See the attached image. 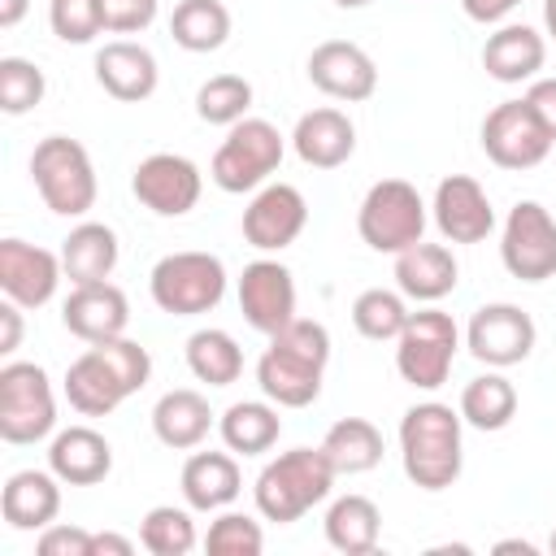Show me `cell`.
I'll return each mask as SVG.
<instances>
[{
  "label": "cell",
  "instance_id": "obj_1",
  "mask_svg": "<svg viewBox=\"0 0 556 556\" xmlns=\"http://www.w3.org/2000/svg\"><path fill=\"white\" fill-rule=\"evenodd\" d=\"M330 361V334L321 321L291 317L269 334L265 356L256 361V382L278 408H308L321 395V374Z\"/></svg>",
  "mask_w": 556,
  "mask_h": 556
},
{
  "label": "cell",
  "instance_id": "obj_8",
  "mask_svg": "<svg viewBox=\"0 0 556 556\" xmlns=\"http://www.w3.org/2000/svg\"><path fill=\"white\" fill-rule=\"evenodd\" d=\"M356 230L374 252L400 256L404 248L421 243V235H426V200L417 195L413 182L382 178L365 191L361 213H356Z\"/></svg>",
  "mask_w": 556,
  "mask_h": 556
},
{
  "label": "cell",
  "instance_id": "obj_28",
  "mask_svg": "<svg viewBox=\"0 0 556 556\" xmlns=\"http://www.w3.org/2000/svg\"><path fill=\"white\" fill-rule=\"evenodd\" d=\"M152 430L165 447H200L213 430V413H208V400L191 387H178V391H165L152 408Z\"/></svg>",
  "mask_w": 556,
  "mask_h": 556
},
{
  "label": "cell",
  "instance_id": "obj_6",
  "mask_svg": "<svg viewBox=\"0 0 556 556\" xmlns=\"http://www.w3.org/2000/svg\"><path fill=\"white\" fill-rule=\"evenodd\" d=\"M152 304L169 317H195L222 304L226 295V265L213 252H169L148 274Z\"/></svg>",
  "mask_w": 556,
  "mask_h": 556
},
{
  "label": "cell",
  "instance_id": "obj_35",
  "mask_svg": "<svg viewBox=\"0 0 556 556\" xmlns=\"http://www.w3.org/2000/svg\"><path fill=\"white\" fill-rule=\"evenodd\" d=\"M187 369L208 387H230L243 374V348L226 330H195L187 339Z\"/></svg>",
  "mask_w": 556,
  "mask_h": 556
},
{
  "label": "cell",
  "instance_id": "obj_9",
  "mask_svg": "<svg viewBox=\"0 0 556 556\" xmlns=\"http://www.w3.org/2000/svg\"><path fill=\"white\" fill-rule=\"evenodd\" d=\"M282 135L274 122L265 117H243L230 126V135L222 139V148L213 152V182L230 195H243V191H256L278 165H282Z\"/></svg>",
  "mask_w": 556,
  "mask_h": 556
},
{
  "label": "cell",
  "instance_id": "obj_42",
  "mask_svg": "<svg viewBox=\"0 0 556 556\" xmlns=\"http://www.w3.org/2000/svg\"><path fill=\"white\" fill-rule=\"evenodd\" d=\"M104 4V30L135 35L156 22V0H100Z\"/></svg>",
  "mask_w": 556,
  "mask_h": 556
},
{
  "label": "cell",
  "instance_id": "obj_13",
  "mask_svg": "<svg viewBox=\"0 0 556 556\" xmlns=\"http://www.w3.org/2000/svg\"><path fill=\"white\" fill-rule=\"evenodd\" d=\"M130 191L156 217H182V213L195 208V200L204 191V178H200L195 161H187L178 152H152L135 165Z\"/></svg>",
  "mask_w": 556,
  "mask_h": 556
},
{
  "label": "cell",
  "instance_id": "obj_51",
  "mask_svg": "<svg viewBox=\"0 0 556 556\" xmlns=\"http://www.w3.org/2000/svg\"><path fill=\"white\" fill-rule=\"evenodd\" d=\"M334 4H339V9H365L369 0H334Z\"/></svg>",
  "mask_w": 556,
  "mask_h": 556
},
{
  "label": "cell",
  "instance_id": "obj_40",
  "mask_svg": "<svg viewBox=\"0 0 556 556\" xmlns=\"http://www.w3.org/2000/svg\"><path fill=\"white\" fill-rule=\"evenodd\" d=\"M48 26L65 43H91L104 30L100 0H48Z\"/></svg>",
  "mask_w": 556,
  "mask_h": 556
},
{
  "label": "cell",
  "instance_id": "obj_49",
  "mask_svg": "<svg viewBox=\"0 0 556 556\" xmlns=\"http://www.w3.org/2000/svg\"><path fill=\"white\" fill-rule=\"evenodd\" d=\"M495 552L504 556V552H521V556H534V543H526V539H500L495 543Z\"/></svg>",
  "mask_w": 556,
  "mask_h": 556
},
{
  "label": "cell",
  "instance_id": "obj_44",
  "mask_svg": "<svg viewBox=\"0 0 556 556\" xmlns=\"http://www.w3.org/2000/svg\"><path fill=\"white\" fill-rule=\"evenodd\" d=\"M526 104L534 109V117L543 122V130L556 139V78H534L526 91Z\"/></svg>",
  "mask_w": 556,
  "mask_h": 556
},
{
  "label": "cell",
  "instance_id": "obj_4",
  "mask_svg": "<svg viewBox=\"0 0 556 556\" xmlns=\"http://www.w3.org/2000/svg\"><path fill=\"white\" fill-rule=\"evenodd\" d=\"M334 478L339 473H334V465L326 460L321 447H291L256 473V486H252L256 513L274 526H291L313 504H321L330 495Z\"/></svg>",
  "mask_w": 556,
  "mask_h": 556
},
{
  "label": "cell",
  "instance_id": "obj_39",
  "mask_svg": "<svg viewBox=\"0 0 556 556\" xmlns=\"http://www.w3.org/2000/svg\"><path fill=\"white\" fill-rule=\"evenodd\" d=\"M43 70L26 56H0V109L9 117L30 113L43 100Z\"/></svg>",
  "mask_w": 556,
  "mask_h": 556
},
{
  "label": "cell",
  "instance_id": "obj_32",
  "mask_svg": "<svg viewBox=\"0 0 556 556\" xmlns=\"http://www.w3.org/2000/svg\"><path fill=\"white\" fill-rule=\"evenodd\" d=\"M321 452H326V460L334 465V473H369L378 460H382V434H378V426L374 421H365V417H343V421H334L330 430H326V439H321Z\"/></svg>",
  "mask_w": 556,
  "mask_h": 556
},
{
  "label": "cell",
  "instance_id": "obj_2",
  "mask_svg": "<svg viewBox=\"0 0 556 556\" xmlns=\"http://www.w3.org/2000/svg\"><path fill=\"white\" fill-rule=\"evenodd\" d=\"M152 374V356L143 343L117 334L104 343H91L78 361L65 369V400L83 417H109L122 400H130Z\"/></svg>",
  "mask_w": 556,
  "mask_h": 556
},
{
  "label": "cell",
  "instance_id": "obj_12",
  "mask_svg": "<svg viewBox=\"0 0 556 556\" xmlns=\"http://www.w3.org/2000/svg\"><path fill=\"white\" fill-rule=\"evenodd\" d=\"M552 135L534 117V109L521 100H504L482 117V152L500 169H534L552 152Z\"/></svg>",
  "mask_w": 556,
  "mask_h": 556
},
{
  "label": "cell",
  "instance_id": "obj_52",
  "mask_svg": "<svg viewBox=\"0 0 556 556\" xmlns=\"http://www.w3.org/2000/svg\"><path fill=\"white\" fill-rule=\"evenodd\" d=\"M547 547H552V556H556V530H552V539H547Z\"/></svg>",
  "mask_w": 556,
  "mask_h": 556
},
{
  "label": "cell",
  "instance_id": "obj_5",
  "mask_svg": "<svg viewBox=\"0 0 556 556\" xmlns=\"http://www.w3.org/2000/svg\"><path fill=\"white\" fill-rule=\"evenodd\" d=\"M30 178H35V191L43 195V204L61 217H83L96 204V191H100L87 148L70 135H48V139L35 143Z\"/></svg>",
  "mask_w": 556,
  "mask_h": 556
},
{
  "label": "cell",
  "instance_id": "obj_20",
  "mask_svg": "<svg viewBox=\"0 0 556 556\" xmlns=\"http://www.w3.org/2000/svg\"><path fill=\"white\" fill-rule=\"evenodd\" d=\"M61 321H65V330L78 334L83 343L117 339V334H126V326H130L126 291L113 287L109 278H104V282H78V287L70 291V300L61 304Z\"/></svg>",
  "mask_w": 556,
  "mask_h": 556
},
{
  "label": "cell",
  "instance_id": "obj_18",
  "mask_svg": "<svg viewBox=\"0 0 556 556\" xmlns=\"http://www.w3.org/2000/svg\"><path fill=\"white\" fill-rule=\"evenodd\" d=\"M239 308L252 330L278 334L295 317V278L278 261H252L239 274Z\"/></svg>",
  "mask_w": 556,
  "mask_h": 556
},
{
  "label": "cell",
  "instance_id": "obj_36",
  "mask_svg": "<svg viewBox=\"0 0 556 556\" xmlns=\"http://www.w3.org/2000/svg\"><path fill=\"white\" fill-rule=\"evenodd\" d=\"M139 543L152 552V556H187L195 547V521L187 508H174V504H156L143 513L139 521Z\"/></svg>",
  "mask_w": 556,
  "mask_h": 556
},
{
  "label": "cell",
  "instance_id": "obj_25",
  "mask_svg": "<svg viewBox=\"0 0 556 556\" xmlns=\"http://www.w3.org/2000/svg\"><path fill=\"white\" fill-rule=\"evenodd\" d=\"M543 61H547V43L526 22H508L482 43V70L495 83H526L543 70Z\"/></svg>",
  "mask_w": 556,
  "mask_h": 556
},
{
  "label": "cell",
  "instance_id": "obj_50",
  "mask_svg": "<svg viewBox=\"0 0 556 556\" xmlns=\"http://www.w3.org/2000/svg\"><path fill=\"white\" fill-rule=\"evenodd\" d=\"M543 26H547V35L556 39V0H543Z\"/></svg>",
  "mask_w": 556,
  "mask_h": 556
},
{
  "label": "cell",
  "instance_id": "obj_37",
  "mask_svg": "<svg viewBox=\"0 0 556 556\" xmlns=\"http://www.w3.org/2000/svg\"><path fill=\"white\" fill-rule=\"evenodd\" d=\"M248 109H252V83L239 74H213L195 91V113L208 126H235L248 117Z\"/></svg>",
  "mask_w": 556,
  "mask_h": 556
},
{
  "label": "cell",
  "instance_id": "obj_45",
  "mask_svg": "<svg viewBox=\"0 0 556 556\" xmlns=\"http://www.w3.org/2000/svg\"><path fill=\"white\" fill-rule=\"evenodd\" d=\"M22 343V304L4 300L0 304V356H13Z\"/></svg>",
  "mask_w": 556,
  "mask_h": 556
},
{
  "label": "cell",
  "instance_id": "obj_33",
  "mask_svg": "<svg viewBox=\"0 0 556 556\" xmlns=\"http://www.w3.org/2000/svg\"><path fill=\"white\" fill-rule=\"evenodd\" d=\"M169 35L187 52H217L230 39V9L222 0H178Z\"/></svg>",
  "mask_w": 556,
  "mask_h": 556
},
{
  "label": "cell",
  "instance_id": "obj_11",
  "mask_svg": "<svg viewBox=\"0 0 556 556\" xmlns=\"http://www.w3.org/2000/svg\"><path fill=\"white\" fill-rule=\"evenodd\" d=\"M500 261L521 282L556 278V217L539 200H517L504 222Z\"/></svg>",
  "mask_w": 556,
  "mask_h": 556
},
{
  "label": "cell",
  "instance_id": "obj_3",
  "mask_svg": "<svg viewBox=\"0 0 556 556\" xmlns=\"http://www.w3.org/2000/svg\"><path fill=\"white\" fill-rule=\"evenodd\" d=\"M400 460L413 486L421 491H443L460 478V413L452 404L426 400L413 404L400 421Z\"/></svg>",
  "mask_w": 556,
  "mask_h": 556
},
{
  "label": "cell",
  "instance_id": "obj_14",
  "mask_svg": "<svg viewBox=\"0 0 556 556\" xmlns=\"http://www.w3.org/2000/svg\"><path fill=\"white\" fill-rule=\"evenodd\" d=\"M465 348L491 369L521 365L534 352V321L517 304H482L465 326Z\"/></svg>",
  "mask_w": 556,
  "mask_h": 556
},
{
  "label": "cell",
  "instance_id": "obj_10",
  "mask_svg": "<svg viewBox=\"0 0 556 556\" xmlns=\"http://www.w3.org/2000/svg\"><path fill=\"white\" fill-rule=\"evenodd\" d=\"M56 426V395L35 361H9L0 369V439L39 443Z\"/></svg>",
  "mask_w": 556,
  "mask_h": 556
},
{
  "label": "cell",
  "instance_id": "obj_7",
  "mask_svg": "<svg viewBox=\"0 0 556 556\" xmlns=\"http://www.w3.org/2000/svg\"><path fill=\"white\" fill-rule=\"evenodd\" d=\"M456 348H460V330H456L452 313H443V308L408 313V321L395 339V369L408 387L439 391L452 374Z\"/></svg>",
  "mask_w": 556,
  "mask_h": 556
},
{
  "label": "cell",
  "instance_id": "obj_47",
  "mask_svg": "<svg viewBox=\"0 0 556 556\" xmlns=\"http://www.w3.org/2000/svg\"><path fill=\"white\" fill-rule=\"evenodd\" d=\"M100 552L130 556V552H135V543H130V539H122V534H96V556H100Z\"/></svg>",
  "mask_w": 556,
  "mask_h": 556
},
{
  "label": "cell",
  "instance_id": "obj_30",
  "mask_svg": "<svg viewBox=\"0 0 556 556\" xmlns=\"http://www.w3.org/2000/svg\"><path fill=\"white\" fill-rule=\"evenodd\" d=\"M217 430H222V443L239 456H261L278 443L282 434V417L274 408V400H239L230 404L222 417H217Z\"/></svg>",
  "mask_w": 556,
  "mask_h": 556
},
{
  "label": "cell",
  "instance_id": "obj_23",
  "mask_svg": "<svg viewBox=\"0 0 556 556\" xmlns=\"http://www.w3.org/2000/svg\"><path fill=\"white\" fill-rule=\"evenodd\" d=\"M291 148L313 169H339L356 152V126L339 109H313V113H304L295 122Z\"/></svg>",
  "mask_w": 556,
  "mask_h": 556
},
{
  "label": "cell",
  "instance_id": "obj_31",
  "mask_svg": "<svg viewBox=\"0 0 556 556\" xmlns=\"http://www.w3.org/2000/svg\"><path fill=\"white\" fill-rule=\"evenodd\" d=\"M382 513L369 495H339L326 513V543L343 556H365L378 547Z\"/></svg>",
  "mask_w": 556,
  "mask_h": 556
},
{
  "label": "cell",
  "instance_id": "obj_38",
  "mask_svg": "<svg viewBox=\"0 0 556 556\" xmlns=\"http://www.w3.org/2000/svg\"><path fill=\"white\" fill-rule=\"evenodd\" d=\"M408 321V308H404V295L400 291H382V287H369L356 295L352 304V326L374 339V343H387V339H400Z\"/></svg>",
  "mask_w": 556,
  "mask_h": 556
},
{
  "label": "cell",
  "instance_id": "obj_34",
  "mask_svg": "<svg viewBox=\"0 0 556 556\" xmlns=\"http://www.w3.org/2000/svg\"><path fill=\"white\" fill-rule=\"evenodd\" d=\"M517 417V387L504 374H482L460 391V421L473 430H504Z\"/></svg>",
  "mask_w": 556,
  "mask_h": 556
},
{
  "label": "cell",
  "instance_id": "obj_43",
  "mask_svg": "<svg viewBox=\"0 0 556 556\" xmlns=\"http://www.w3.org/2000/svg\"><path fill=\"white\" fill-rule=\"evenodd\" d=\"M39 556H96V534L78 526H48L39 534Z\"/></svg>",
  "mask_w": 556,
  "mask_h": 556
},
{
  "label": "cell",
  "instance_id": "obj_48",
  "mask_svg": "<svg viewBox=\"0 0 556 556\" xmlns=\"http://www.w3.org/2000/svg\"><path fill=\"white\" fill-rule=\"evenodd\" d=\"M26 9H30V0H0V26H4V30L17 26V22L26 17Z\"/></svg>",
  "mask_w": 556,
  "mask_h": 556
},
{
  "label": "cell",
  "instance_id": "obj_29",
  "mask_svg": "<svg viewBox=\"0 0 556 556\" xmlns=\"http://www.w3.org/2000/svg\"><path fill=\"white\" fill-rule=\"evenodd\" d=\"M61 265H65V278L78 287V282H104L117 265V235L113 226L104 222H83L65 235L61 243Z\"/></svg>",
  "mask_w": 556,
  "mask_h": 556
},
{
  "label": "cell",
  "instance_id": "obj_26",
  "mask_svg": "<svg viewBox=\"0 0 556 556\" xmlns=\"http://www.w3.org/2000/svg\"><path fill=\"white\" fill-rule=\"evenodd\" d=\"M456 256L443 243H413L395 256V287L417 304H434L456 287Z\"/></svg>",
  "mask_w": 556,
  "mask_h": 556
},
{
  "label": "cell",
  "instance_id": "obj_41",
  "mask_svg": "<svg viewBox=\"0 0 556 556\" xmlns=\"http://www.w3.org/2000/svg\"><path fill=\"white\" fill-rule=\"evenodd\" d=\"M204 547L213 556H256L265 547V534H261V521H252L248 513H222L208 526Z\"/></svg>",
  "mask_w": 556,
  "mask_h": 556
},
{
  "label": "cell",
  "instance_id": "obj_22",
  "mask_svg": "<svg viewBox=\"0 0 556 556\" xmlns=\"http://www.w3.org/2000/svg\"><path fill=\"white\" fill-rule=\"evenodd\" d=\"M48 469L65 482V486H96L109 478L113 469V447L100 430L91 426H70L52 439L48 447Z\"/></svg>",
  "mask_w": 556,
  "mask_h": 556
},
{
  "label": "cell",
  "instance_id": "obj_27",
  "mask_svg": "<svg viewBox=\"0 0 556 556\" xmlns=\"http://www.w3.org/2000/svg\"><path fill=\"white\" fill-rule=\"evenodd\" d=\"M178 482H182L187 508H195V513H217V508L235 504L239 491H243V473H239L230 452H195V456H187Z\"/></svg>",
  "mask_w": 556,
  "mask_h": 556
},
{
  "label": "cell",
  "instance_id": "obj_19",
  "mask_svg": "<svg viewBox=\"0 0 556 556\" xmlns=\"http://www.w3.org/2000/svg\"><path fill=\"white\" fill-rule=\"evenodd\" d=\"M434 226L447 243H482L495 230V208L469 174H447L434 187Z\"/></svg>",
  "mask_w": 556,
  "mask_h": 556
},
{
  "label": "cell",
  "instance_id": "obj_17",
  "mask_svg": "<svg viewBox=\"0 0 556 556\" xmlns=\"http://www.w3.org/2000/svg\"><path fill=\"white\" fill-rule=\"evenodd\" d=\"M308 78L317 91H326L330 100H369L378 91V65L361 43L348 39H326L313 48L308 56Z\"/></svg>",
  "mask_w": 556,
  "mask_h": 556
},
{
  "label": "cell",
  "instance_id": "obj_46",
  "mask_svg": "<svg viewBox=\"0 0 556 556\" xmlns=\"http://www.w3.org/2000/svg\"><path fill=\"white\" fill-rule=\"evenodd\" d=\"M517 4H521V0H460V9H465L473 22H482V26H486V22H504Z\"/></svg>",
  "mask_w": 556,
  "mask_h": 556
},
{
  "label": "cell",
  "instance_id": "obj_21",
  "mask_svg": "<svg viewBox=\"0 0 556 556\" xmlns=\"http://www.w3.org/2000/svg\"><path fill=\"white\" fill-rule=\"evenodd\" d=\"M156 56L143 48V43H130V39H113L96 52V83L122 100V104H139L156 91Z\"/></svg>",
  "mask_w": 556,
  "mask_h": 556
},
{
  "label": "cell",
  "instance_id": "obj_16",
  "mask_svg": "<svg viewBox=\"0 0 556 556\" xmlns=\"http://www.w3.org/2000/svg\"><path fill=\"white\" fill-rule=\"evenodd\" d=\"M308 222V204L291 182H269L252 195V204L243 208V239L261 252H282L300 239Z\"/></svg>",
  "mask_w": 556,
  "mask_h": 556
},
{
  "label": "cell",
  "instance_id": "obj_15",
  "mask_svg": "<svg viewBox=\"0 0 556 556\" xmlns=\"http://www.w3.org/2000/svg\"><path fill=\"white\" fill-rule=\"evenodd\" d=\"M61 256L48 248H35L26 239H0V291L4 300L22 308H39L56 295L61 287Z\"/></svg>",
  "mask_w": 556,
  "mask_h": 556
},
{
  "label": "cell",
  "instance_id": "obj_24",
  "mask_svg": "<svg viewBox=\"0 0 556 556\" xmlns=\"http://www.w3.org/2000/svg\"><path fill=\"white\" fill-rule=\"evenodd\" d=\"M0 513L13 530H48L61 513V478L52 469H17L4 482Z\"/></svg>",
  "mask_w": 556,
  "mask_h": 556
}]
</instances>
